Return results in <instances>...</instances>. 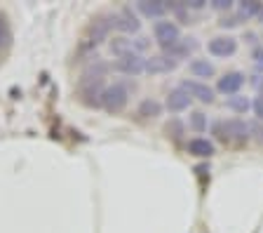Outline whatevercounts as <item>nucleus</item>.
<instances>
[{"instance_id":"nucleus-3","label":"nucleus","mask_w":263,"mask_h":233,"mask_svg":"<svg viewBox=\"0 0 263 233\" xmlns=\"http://www.w3.org/2000/svg\"><path fill=\"white\" fill-rule=\"evenodd\" d=\"M127 101H129V87L125 83H113L104 89V97H101V106H104L108 113H120L125 111Z\"/></svg>"},{"instance_id":"nucleus-13","label":"nucleus","mask_w":263,"mask_h":233,"mask_svg":"<svg viewBox=\"0 0 263 233\" xmlns=\"http://www.w3.org/2000/svg\"><path fill=\"white\" fill-rule=\"evenodd\" d=\"M137 10L148 19H160L167 12V3H162V0H141V3H137Z\"/></svg>"},{"instance_id":"nucleus-14","label":"nucleus","mask_w":263,"mask_h":233,"mask_svg":"<svg viewBox=\"0 0 263 233\" xmlns=\"http://www.w3.org/2000/svg\"><path fill=\"white\" fill-rule=\"evenodd\" d=\"M188 153L195 158H212L214 155V144L204 137H195L188 141Z\"/></svg>"},{"instance_id":"nucleus-9","label":"nucleus","mask_w":263,"mask_h":233,"mask_svg":"<svg viewBox=\"0 0 263 233\" xmlns=\"http://www.w3.org/2000/svg\"><path fill=\"white\" fill-rule=\"evenodd\" d=\"M209 55L214 57H233L237 52V40L230 38V35H219V38H212L207 45Z\"/></svg>"},{"instance_id":"nucleus-28","label":"nucleus","mask_w":263,"mask_h":233,"mask_svg":"<svg viewBox=\"0 0 263 233\" xmlns=\"http://www.w3.org/2000/svg\"><path fill=\"white\" fill-rule=\"evenodd\" d=\"M240 24V19L237 17H230V19H223V22H219V26L221 28H230V26H237Z\"/></svg>"},{"instance_id":"nucleus-5","label":"nucleus","mask_w":263,"mask_h":233,"mask_svg":"<svg viewBox=\"0 0 263 233\" xmlns=\"http://www.w3.org/2000/svg\"><path fill=\"white\" fill-rule=\"evenodd\" d=\"M143 68H146V59L137 50H132L115 59V71L125 73V76H139V73H143Z\"/></svg>"},{"instance_id":"nucleus-8","label":"nucleus","mask_w":263,"mask_h":233,"mask_svg":"<svg viewBox=\"0 0 263 233\" xmlns=\"http://www.w3.org/2000/svg\"><path fill=\"white\" fill-rule=\"evenodd\" d=\"M245 85V73L240 71H230V73H223L219 78V83H216V89H219L221 95H237L240 87Z\"/></svg>"},{"instance_id":"nucleus-1","label":"nucleus","mask_w":263,"mask_h":233,"mask_svg":"<svg viewBox=\"0 0 263 233\" xmlns=\"http://www.w3.org/2000/svg\"><path fill=\"white\" fill-rule=\"evenodd\" d=\"M104 78L101 76H87L82 73L80 80H78V99L82 101L89 109H97L101 106V97H104Z\"/></svg>"},{"instance_id":"nucleus-12","label":"nucleus","mask_w":263,"mask_h":233,"mask_svg":"<svg viewBox=\"0 0 263 233\" xmlns=\"http://www.w3.org/2000/svg\"><path fill=\"white\" fill-rule=\"evenodd\" d=\"M191 95H188L183 87H176L172 89L170 95H167V109H170L172 113H179V111H186L188 106H191Z\"/></svg>"},{"instance_id":"nucleus-27","label":"nucleus","mask_w":263,"mask_h":233,"mask_svg":"<svg viewBox=\"0 0 263 233\" xmlns=\"http://www.w3.org/2000/svg\"><path fill=\"white\" fill-rule=\"evenodd\" d=\"M249 132H254L258 141H263V128H261V122H252V125H249Z\"/></svg>"},{"instance_id":"nucleus-20","label":"nucleus","mask_w":263,"mask_h":233,"mask_svg":"<svg viewBox=\"0 0 263 233\" xmlns=\"http://www.w3.org/2000/svg\"><path fill=\"white\" fill-rule=\"evenodd\" d=\"M226 104H228V109H233V111H237V113H247L249 109H252V101L247 99V97H242V95H233Z\"/></svg>"},{"instance_id":"nucleus-4","label":"nucleus","mask_w":263,"mask_h":233,"mask_svg":"<svg viewBox=\"0 0 263 233\" xmlns=\"http://www.w3.org/2000/svg\"><path fill=\"white\" fill-rule=\"evenodd\" d=\"M153 33H155V40L162 45V50H170L172 45H176L181 40L179 26H176L174 22H170V19H160V22H155Z\"/></svg>"},{"instance_id":"nucleus-15","label":"nucleus","mask_w":263,"mask_h":233,"mask_svg":"<svg viewBox=\"0 0 263 233\" xmlns=\"http://www.w3.org/2000/svg\"><path fill=\"white\" fill-rule=\"evenodd\" d=\"M160 113H162V104H160L158 99H143L141 104L137 106V116L141 118V120H148V118H158Z\"/></svg>"},{"instance_id":"nucleus-29","label":"nucleus","mask_w":263,"mask_h":233,"mask_svg":"<svg viewBox=\"0 0 263 233\" xmlns=\"http://www.w3.org/2000/svg\"><path fill=\"white\" fill-rule=\"evenodd\" d=\"M137 47H139V50H146V47H148V43H146V38H139V43H137Z\"/></svg>"},{"instance_id":"nucleus-16","label":"nucleus","mask_w":263,"mask_h":233,"mask_svg":"<svg viewBox=\"0 0 263 233\" xmlns=\"http://www.w3.org/2000/svg\"><path fill=\"white\" fill-rule=\"evenodd\" d=\"M195 47H197V43H195V40H193V38H181L179 43H176V45H172L170 50H164V52H167V55H170V57H174V59L179 61L181 57L191 55V52L195 50Z\"/></svg>"},{"instance_id":"nucleus-18","label":"nucleus","mask_w":263,"mask_h":233,"mask_svg":"<svg viewBox=\"0 0 263 233\" xmlns=\"http://www.w3.org/2000/svg\"><path fill=\"white\" fill-rule=\"evenodd\" d=\"M108 47H110V52H113L115 57H122V55H127V52H132V40L125 38V35H120V38L110 40Z\"/></svg>"},{"instance_id":"nucleus-6","label":"nucleus","mask_w":263,"mask_h":233,"mask_svg":"<svg viewBox=\"0 0 263 233\" xmlns=\"http://www.w3.org/2000/svg\"><path fill=\"white\" fill-rule=\"evenodd\" d=\"M113 26L122 33H139V28H141V22L139 17L132 12V7H122L120 12H115L113 14Z\"/></svg>"},{"instance_id":"nucleus-2","label":"nucleus","mask_w":263,"mask_h":233,"mask_svg":"<svg viewBox=\"0 0 263 233\" xmlns=\"http://www.w3.org/2000/svg\"><path fill=\"white\" fill-rule=\"evenodd\" d=\"M216 134L223 141H233V144H242L249 139V125L240 118H228V120L216 122Z\"/></svg>"},{"instance_id":"nucleus-22","label":"nucleus","mask_w":263,"mask_h":233,"mask_svg":"<svg viewBox=\"0 0 263 233\" xmlns=\"http://www.w3.org/2000/svg\"><path fill=\"white\" fill-rule=\"evenodd\" d=\"M191 128L195 130V132H204V130H207V116H204L202 111H195L191 116Z\"/></svg>"},{"instance_id":"nucleus-25","label":"nucleus","mask_w":263,"mask_h":233,"mask_svg":"<svg viewBox=\"0 0 263 233\" xmlns=\"http://www.w3.org/2000/svg\"><path fill=\"white\" fill-rule=\"evenodd\" d=\"M252 57H254V64H256V68H258V71H263V47H256V50L252 52Z\"/></svg>"},{"instance_id":"nucleus-10","label":"nucleus","mask_w":263,"mask_h":233,"mask_svg":"<svg viewBox=\"0 0 263 233\" xmlns=\"http://www.w3.org/2000/svg\"><path fill=\"white\" fill-rule=\"evenodd\" d=\"M181 87L191 95V99L204 101V104H212V101H214V89L209 87L207 83H200V80H183V83H181Z\"/></svg>"},{"instance_id":"nucleus-26","label":"nucleus","mask_w":263,"mask_h":233,"mask_svg":"<svg viewBox=\"0 0 263 233\" xmlns=\"http://www.w3.org/2000/svg\"><path fill=\"white\" fill-rule=\"evenodd\" d=\"M212 7L214 10H230L233 3H230V0H212Z\"/></svg>"},{"instance_id":"nucleus-11","label":"nucleus","mask_w":263,"mask_h":233,"mask_svg":"<svg viewBox=\"0 0 263 233\" xmlns=\"http://www.w3.org/2000/svg\"><path fill=\"white\" fill-rule=\"evenodd\" d=\"M179 66V61L170 55H153L146 59V73H170Z\"/></svg>"},{"instance_id":"nucleus-23","label":"nucleus","mask_w":263,"mask_h":233,"mask_svg":"<svg viewBox=\"0 0 263 233\" xmlns=\"http://www.w3.org/2000/svg\"><path fill=\"white\" fill-rule=\"evenodd\" d=\"M164 132L170 134L172 139H181V134H183V122L176 120V118H172V120L167 122V128H164Z\"/></svg>"},{"instance_id":"nucleus-7","label":"nucleus","mask_w":263,"mask_h":233,"mask_svg":"<svg viewBox=\"0 0 263 233\" xmlns=\"http://www.w3.org/2000/svg\"><path fill=\"white\" fill-rule=\"evenodd\" d=\"M110 28L113 26V14H101V17L92 19V24H89V43L97 45V43H104L106 38H108Z\"/></svg>"},{"instance_id":"nucleus-30","label":"nucleus","mask_w":263,"mask_h":233,"mask_svg":"<svg viewBox=\"0 0 263 233\" xmlns=\"http://www.w3.org/2000/svg\"><path fill=\"white\" fill-rule=\"evenodd\" d=\"M258 19H261V22H263V10H261V14H258Z\"/></svg>"},{"instance_id":"nucleus-21","label":"nucleus","mask_w":263,"mask_h":233,"mask_svg":"<svg viewBox=\"0 0 263 233\" xmlns=\"http://www.w3.org/2000/svg\"><path fill=\"white\" fill-rule=\"evenodd\" d=\"M12 40V28L5 17H0V50H5Z\"/></svg>"},{"instance_id":"nucleus-17","label":"nucleus","mask_w":263,"mask_h":233,"mask_svg":"<svg viewBox=\"0 0 263 233\" xmlns=\"http://www.w3.org/2000/svg\"><path fill=\"white\" fill-rule=\"evenodd\" d=\"M188 68H191V73L195 78H212L214 76V66L207 59H193L191 64H188Z\"/></svg>"},{"instance_id":"nucleus-19","label":"nucleus","mask_w":263,"mask_h":233,"mask_svg":"<svg viewBox=\"0 0 263 233\" xmlns=\"http://www.w3.org/2000/svg\"><path fill=\"white\" fill-rule=\"evenodd\" d=\"M263 10V3H256V0H245L240 3V17L247 19V17H258Z\"/></svg>"},{"instance_id":"nucleus-24","label":"nucleus","mask_w":263,"mask_h":233,"mask_svg":"<svg viewBox=\"0 0 263 233\" xmlns=\"http://www.w3.org/2000/svg\"><path fill=\"white\" fill-rule=\"evenodd\" d=\"M252 109H254V113L258 116V120H263V92L252 101Z\"/></svg>"}]
</instances>
